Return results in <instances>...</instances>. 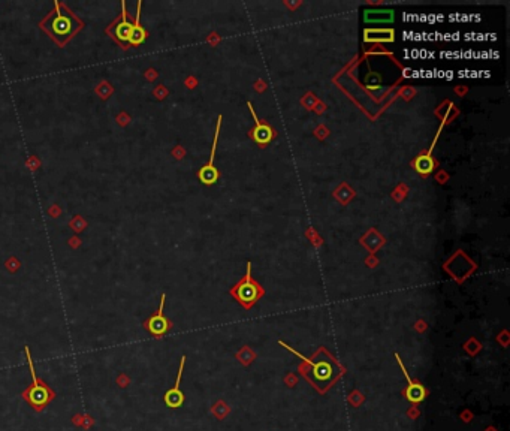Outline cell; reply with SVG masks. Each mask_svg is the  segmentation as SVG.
Instances as JSON below:
<instances>
[{
	"label": "cell",
	"instance_id": "8fae6325",
	"mask_svg": "<svg viewBox=\"0 0 510 431\" xmlns=\"http://www.w3.org/2000/svg\"><path fill=\"white\" fill-rule=\"evenodd\" d=\"M54 6H56V18L53 20V32L57 35V36H63V35H67L70 33L72 30V23L69 20V17L62 14V9H60V3L56 0L54 2Z\"/></svg>",
	"mask_w": 510,
	"mask_h": 431
},
{
	"label": "cell",
	"instance_id": "3957f363",
	"mask_svg": "<svg viewBox=\"0 0 510 431\" xmlns=\"http://www.w3.org/2000/svg\"><path fill=\"white\" fill-rule=\"evenodd\" d=\"M261 286L251 280V262H247V274L244 278L231 291V294L235 296L244 307H250L256 302V299L261 295Z\"/></svg>",
	"mask_w": 510,
	"mask_h": 431
},
{
	"label": "cell",
	"instance_id": "8992f818",
	"mask_svg": "<svg viewBox=\"0 0 510 431\" xmlns=\"http://www.w3.org/2000/svg\"><path fill=\"white\" fill-rule=\"evenodd\" d=\"M395 358H397V361H398V364H399V368H401V371H402V374H404V377H405V381H407V388H405V398L410 401V403H421V401H423L425 400V397H426V389L423 388V385L422 384H419V382H413L412 379H410V376H409V373H407V370H405V367H404V364H402V360L399 358V355L398 353H395Z\"/></svg>",
	"mask_w": 510,
	"mask_h": 431
},
{
	"label": "cell",
	"instance_id": "9c48e42d",
	"mask_svg": "<svg viewBox=\"0 0 510 431\" xmlns=\"http://www.w3.org/2000/svg\"><path fill=\"white\" fill-rule=\"evenodd\" d=\"M247 107L250 108V113H251V115H253V118H254V129L251 131V136H253V139L258 142V144H261V145H265V144H268L271 139H272V136H274V132H272V129H271V126H268L266 123H262L259 118H258V115H256V113H254V108H253V105H251V102H247Z\"/></svg>",
	"mask_w": 510,
	"mask_h": 431
},
{
	"label": "cell",
	"instance_id": "7c38bea8",
	"mask_svg": "<svg viewBox=\"0 0 510 431\" xmlns=\"http://www.w3.org/2000/svg\"><path fill=\"white\" fill-rule=\"evenodd\" d=\"M141 6H142V2H138V9H136V18H135V23H133L132 32H131V38H129V44L132 45H139L145 41L147 38V32L141 27L139 24V17H141Z\"/></svg>",
	"mask_w": 510,
	"mask_h": 431
},
{
	"label": "cell",
	"instance_id": "6da1fadb",
	"mask_svg": "<svg viewBox=\"0 0 510 431\" xmlns=\"http://www.w3.org/2000/svg\"><path fill=\"white\" fill-rule=\"evenodd\" d=\"M280 346L286 347L289 352H292L293 355H296L298 358H301L304 363L307 365H310V370L309 371H304L305 377L310 381L311 384L314 385V388H317L319 391H326L328 386L333 385V382L341 374V368L340 365L334 361L333 358L329 357H325L319 361H313V360H307L305 357H302L299 352H296L293 347H290L289 344L283 343V341H278Z\"/></svg>",
	"mask_w": 510,
	"mask_h": 431
},
{
	"label": "cell",
	"instance_id": "30bf717a",
	"mask_svg": "<svg viewBox=\"0 0 510 431\" xmlns=\"http://www.w3.org/2000/svg\"><path fill=\"white\" fill-rule=\"evenodd\" d=\"M133 23L129 21L128 18V11H126V3L121 2V21L115 26L114 29V35L117 38V41L123 42V44H129V38H131V32H132Z\"/></svg>",
	"mask_w": 510,
	"mask_h": 431
},
{
	"label": "cell",
	"instance_id": "52a82bcc",
	"mask_svg": "<svg viewBox=\"0 0 510 431\" xmlns=\"http://www.w3.org/2000/svg\"><path fill=\"white\" fill-rule=\"evenodd\" d=\"M444 123H446V120H443V121H442V124H440V128H439V131H437V134H436L434 139H432V144H431V147H429L428 153H426V155H421L418 159L413 162V166H415V169H416V171H418L421 175H428V174H431V172L434 171V168H436V160L432 159L431 153H432V150H434V147H436V144H437V141H439V136H440V134H442V129H443Z\"/></svg>",
	"mask_w": 510,
	"mask_h": 431
},
{
	"label": "cell",
	"instance_id": "5b68a950",
	"mask_svg": "<svg viewBox=\"0 0 510 431\" xmlns=\"http://www.w3.org/2000/svg\"><path fill=\"white\" fill-rule=\"evenodd\" d=\"M165 299H166V295L162 294V296H160V306H159V310H157L155 315L144 323V328H147L155 337H162V336L169 329V326H171V322L163 316Z\"/></svg>",
	"mask_w": 510,
	"mask_h": 431
},
{
	"label": "cell",
	"instance_id": "277c9868",
	"mask_svg": "<svg viewBox=\"0 0 510 431\" xmlns=\"http://www.w3.org/2000/svg\"><path fill=\"white\" fill-rule=\"evenodd\" d=\"M222 115H219L217 118V126H216V134H214V141H213V150H211V158H210V162L202 166L198 172V177L199 180L203 184L207 186H211L214 183L219 180V171L217 168L214 166V155H216V148H217V139H219V134H220V126H222Z\"/></svg>",
	"mask_w": 510,
	"mask_h": 431
},
{
	"label": "cell",
	"instance_id": "7a4b0ae2",
	"mask_svg": "<svg viewBox=\"0 0 510 431\" xmlns=\"http://www.w3.org/2000/svg\"><path fill=\"white\" fill-rule=\"evenodd\" d=\"M24 353H26V358H27V364H29V370H30V376H32V384L22 391L21 397L26 403L30 404V408L33 409V410L42 412L46 408V404H49L56 398V392H54L53 388H49L36 374L29 346H24Z\"/></svg>",
	"mask_w": 510,
	"mask_h": 431
},
{
	"label": "cell",
	"instance_id": "ba28073f",
	"mask_svg": "<svg viewBox=\"0 0 510 431\" xmlns=\"http://www.w3.org/2000/svg\"><path fill=\"white\" fill-rule=\"evenodd\" d=\"M184 364H186V357H181L180 361V368H178V376L175 381V385L172 386L171 389L166 391L165 394V404L171 409L181 408V404L184 403V394L180 389V384H181V376H183V370H184Z\"/></svg>",
	"mask_w": 510,
	"mask_h": 431
}]
</instances>
